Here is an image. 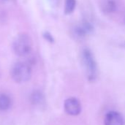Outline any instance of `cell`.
I'll return each mask as SVG.
<instances>
[{
  "instance_id": "12",
  "label": "cell",
  "mask_w": 125,
  "mask_h": 125,
  "mask_svg": "<svg viewBox=\"0 0 125 125\" xmlns=\"http://www.w3.org/2000/svg\"><path fill=\"white\" fill-rule=\"evenodd\" d=\"M0 73H1V70H0Z\"/></svg>"
},
{
  "instance_id": "11",
  "label": "cell",
  "mask_w": 125,
  "mask_h": 125,
  "mask_svg": "<svg viewBox=\"0 0 125 125\" xmlns=\"http://www.w3.org/2000/svg\"><path fill=\"white\" fill-rule=\"evenodd\" d=\"M14 1H15V0H0V4L6 5V4H8L12 3V2Z\"/></svg>"
},
{
  "instance_id": "6",
  "label": "cell",
  "mask_w": 125,
  "mask_h": 125,
  "mask_svg": "<svg viewBox=\"0 0 125 125\" xmlns=\"http://www.w3.org/2000/svg\"><path fill=\"white\" fill-rule=\"evenodd\" d=\"M116 0H103L101 4L102 10L106 14L114 13L117 9Z\"/></svg>"
},
{
  "instance_id": "3",
  "label": "cell",
  "mask_w": 125,
  "mask_h": 125,
  "mask_svg": "<svg viewBox=\"0 0 125 125\" xmlns=\"http://www.w3.org/2000/svg\"><path fill=\"white\" fill-rule=\"evenodd\" d=\"M31 67L26 62H17L11 69V76L14 81L18 83H26L31 77Z\"/></svg>"
},
{
  "instance_id": "10",
  "label": "cell",
  "mask_w": 125,
  "mask_h": 125,
  "mask_svg": "<svg viewBox=\"0 0 125 125\" xmlns=\"http://www.w3.org/2000/svg\"><path fill=\"white\" fill-rule=\"evenodd\" d=\"M76 7V0H65L64 10L65 14L72 13Z\"/></svg>"
},
{
  "instance_id": "7",
  "label": "cell",
  "mask_w": 125,
  "mask_h": 125,
  "mask_svg": "<svg viewBox=\"0 0 125 125\" xmlns=\"http://www.w3.org/2000/svg\"><path fill=\"white\" fill-rule=\"evenodd\" d=\"M92 30L91 24L88 23H83L82 24L76 26L75 29V34L78 37H84L88 33H89Z\"/></svg>"
},
{
  "instance_id": "13",
  "label": "cell",
  "mask_w": 125,
  "mask_h": 125,
  "mask_svg": "<svg viewBox=\"0 0 125 125\" xmlns=\"http://www.w3.org/2000/svg\"></svg>"
},
{
  "instance_id": "5",
  "label": "cell",
  "mask_w": 125,
  "mask_h": 125,
  "mask_svg": "<svg viewBox=\"0 0 125 125\" xmlns=\"http://www.w3.org/2000/svg\"><path fill=\"white\" fill-rule=\"evenodd\" d=\"M104 124L105 125H124L125 119L120 113L110 111L105 116Z\"/></svg>"
},
{
  "instance_id": "1",
  "label": "cell",
  "mask_w": 125,
  "mask_h": 125,
  "mask_svg": "<svg viewBox=\"0 0 125 125\" xmlns=\"http://www.w3.org/2000/svg\"><path fill=\"white\" fill-rule=\"evenodd\" d=\"M81 60L83 64L87 79L89 82H94L97 80L98 69L95 58L89 48L83 50L81 53Z\"/></svg>"
},
{
  "instance_id": "4",
  "label": "cell",
  "mask_w": 125,
  "mask_h": 125,
  "mask_svg": "<svg viewBox=\"0 0 125 125\" xmlns=\"http://www.w3.org/2000/svg\"><path fill=\"white\" fill-rule=\"evenodd\" d=\"M65 112L70 116H78L81 111V105L78 100L70 97L64 101V104Z\"/></svg>"
},
{
  "instance_id": "9",
  "label": "cell",
  "mask_w": 125,
  "mask_h": 125,
  "mask_svg": "<svg viewBox=\"0 0 125 125\" xmlns=\"http://www.w3.org/2000/svg\"><path fill=\"white\" fill-rule=\"evenodd\" d=\"M30 101L33 105H40L44 102V96L39 91H34L30 96Z\"/></svg>"
},
{
  "instance_id": "2",
  "label": "cell",
  "mask_w": 125,
  "mask_h": 125,
  "mask_svg": "<svg viewBox=\"0 0 125 125\" xmlns=\"http://www.w3.org/2000/svg\"><path fill=\"white\" fill-rule=\"evenodd\" d=\"M12 48L15 53L20 57L28 56L32 50V40L27 34H18L14 40Z\"/></svg>"
},
{
  "instance_id": "8",
  "label": "cell",
  "mask_w": 125,
  "mask_h": 125,
  "mask_svg": "<svg viewBox=\"0 0 125 125\" xmlns=\"http://www.w3.org/2000/svg\"><path fill=\"white\" fill-rule=\"evenodd\" d=\"M11 106V100L6 94H0V111H7Z\"/></svg>"
}]
</instances>
